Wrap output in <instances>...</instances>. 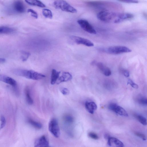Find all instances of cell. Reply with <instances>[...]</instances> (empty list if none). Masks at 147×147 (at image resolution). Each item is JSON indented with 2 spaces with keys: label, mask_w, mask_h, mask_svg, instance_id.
Segmentation results:
<instances>
[{
  "label": "cell",
  "mask_w": 147,
  "mask_h": 147,
  "mask_svg": "<svg viewBox=\"0 0 147 147\" xmlns=\"http://www.w3.org/2000/svg\"><path fill=\"white\" fill-rule=\"evenodd\" d=\"M5 59L3 58H0V63H3L5 62Z\"/></svg>",
  "instance_id": "cell-36"
},
{
  "label": "cell",
  "mask_w": 147,
  "mask_h": 147,
  "mask_svg": "<svg viewBox=\"0 0 147 147\" xmlns=\"http://www.w3.org/2000/svg\"><path fill=\"white\" fill-rule=\"evenodd\" d=\"M28 4L36 6L41 7H44L45 5L42 2L39 0H26Z\"/></svg>",
  "instance_id": "cell-19"
},
{
  "label": "cell",
  "mask_w": 147,
  "mask_h": 147,
  "mask_svg": "<svg viewBox=\"0 0 147 147\" xmlns=\"http://www.w3.org/2000/svg\"><path fill=\"white\" fill-rule=\"evenodd\" d=\"M28 12L30 13L32 16L35 18H37L38 17V14L34 10L31 9H28Z\"/></svg>",
  "instance_id": "cell-27"
},
{
  "label": "cell",
  "mask_w": 147,
  "mask_h": 147,
  "mask_svg": "<svg viewBox=\"0 0 147 147\" xmlns=\"http://www.w3.org/2000/svg\"><path fill=\"white\" fill-rule=\"evenodd\" d=\"M1 123L0 126V131L5 127L6 124L5 119L3 116H1Z\"/></svg>",
  "instance_id": "cell-30"
},
{
  "label": "cell",
  "mask_w": 147,
  "mask_h": 147,
  "mask_svg": "<svg viewBox=\"0 0 147 147\" xmlns=\"http://www.w3.org/2000/svg\"><path fill=\"white\" fill-rule=\"evenodd\" d=\"M135 135L139 137L144 140H146V136L143 134L138 132H136Z\"/></svg>",
  "instance_id": "cell-32"
},
{
  "label": "cell",
  "mask_w": 147,
  "mask_h": 147,
  "mask_svg": "<svg viewBox=\"0 0 147 147\" xmlns=\"http://www.w3.org/2000/svg\"><path fill=\"white\" fill-rule=\"evenodd\" d=\"M63 119L65 122L69 123H73L74 121V117L69 114L65 115L63 116Z\"/></svg>",
  "instance_id": "cell-23"
},
{
  "label": "cell",
  "mask_w": 147,
  "mask_h": 147,
  "mask_svg": "<svg viewBox=\"0 0 147 147\" xmlns=\"http://www.w3.org/2000/svg\"><path fill=\"white\" fill-rule=\"evenodd\" d=\"M60 73V72L58 71L55 69H52L51 78V84L53 85L56 83Z\"/></svg>",
  "instance_id": "cell-16"
},
{
  "label": "cell",
  "mask_w": 147,
  "mask_h": 147,
  "mask_svg": "<svg viewBox=\"0 0 147 147\" xmlns=\"http://www.w3.org/2000/svg\"><path fill=\"white\" fill-rule=\"evenodd\" d=\"M28 121L29 123L36 129H40L42 127V125L41 123L36 122L32 119H28Z\"/></svg>",
  "instance_id": "cell-20"
},
{
  "label": "cell",
  "mask_w": 147,
  "mask_h": 147,
  "mask_svg": "<svg viewBox=\"0 0 147 147\" xmlns=\"http://www.w3.org/2000/svg\"><path fill=\"white\" fill-rule=\"evenodd\" d=\"M30 55V53L28 52L25 51H22L21 53V58L23 61H26L28 59Z\"/></svg>",
  "instance_id": "cell-25"
},
{
  "label": "cell",
  "mask_w": 147,
  "mask_h": 147,
  "mask_svg": "<svg viewBox=\"0 0 147 147\" xmlns=\"http://www.w3.org/2000/svg\"><path fill=\"white\" fill-rule=\"evenodd\" d=\"M117 13L110 12L107 10H104L99 12L97 14V18L100 21L109 22L112 20H115Z\"/></svg>",
  "instance_id": "cell-3"
},
{
  "label": "cell",
  "mask_w": 147,
  "mask_h": 147,
  "mask_svg": "<svg viewBox=\"0 0 147 147\" xmlns=\"http://www.w3.org/2000/svg\"><path fill=\"white\" fill-rule=\"evenodd\" d=\"M77 22L81 27L84 31L92 34H96V31L93 26L86 20L80 19Z\"/></svg>",
  "instance_id": "cell-6"
},
{
  "label": "cell",
  "mask_w": 147,
  "mask_h": 147,
  "mask_svg": "<svg viewBox=\"0 0 147 147\" xmlns=\"http://www.w3.org/2000/svg\"><path fill=\"white\" fill-rule=\"evenodd\" d=\"M85 107L87 111L91 114L94 113L97 108L96 105L94 102H86Z\"/></svg>",
  "instance_id": "cell-15"
},
{
  "label": "cell",
  "mask_w": 147,
  "mask_h": 147,
  "mask_svg": "<svg viewBox=\"0 0 147 147\" xmlns=\"http://www.w3.org/2000/svg\"><path fill=\"white\" fill-rule=\"evenodd\" d=\"M119 1L127 3H137L138 2V1L136 0Z\"/></svg>",
  "instance_id": "cell-35"
},
{
  "label": "cell",
  "mask_w": 147,
  "mask_h": 147,
  "mask_svg": "<svg viewBox=\"0 0 147 147\" xmlns=\"http://www.w3.org/2000/svg\"><path fill=\"white\" fill-rule=\"evenodd\" d=\"M88 136L94 140H97L99 138L98 135L93 132H90L88 134Z\"/></svg>",
  "instance_id": "cell-29"
},
{
  "label": "cell",
  "mask_w": 147,
  "mask_h": 147,
  "mask_svg": "<svg viewBox=\"0 0 147 147\" xmlns=\"http://www.w3.org/2000/svg\"><path fill=\"white\" fill-rule=\"evenodd\" d=\"M72 78L71 75L68 72H63L61 76L59 78L56 83L59 84L61 83L68 81L71 80Z\"/></svg>",
  "instance_id": "cell-13"
},
{
  "label": "cell",
  "mask_w": 147,
  "mask_h": 147,
  "mask_svg": "<svg viewBox=\"0 0 147 147\" xmlns=\"http://www.w3.org/2000/svg\"><path fill=\"white\" fill-rule=\"evenodd\" d=\"M134 15L129 13H117V18L114 22L118 23L125 20L130 19L134 17Z\"/></svg>",
  "instance_id": "cell-11"
},
{
  "label": "cell",
  "mask_w": 147,
  "mask_h": 147,
  "mask_svg": "<svg viewBox=\"0 0 147 147\" xmlns=\"http://www.w3.org/2000/svg\"><path fill=\"white\" fill-rule=\"evenodd\" d=\"M71 39L78 45H82L87 47H92L94 43L90 40L80 37L72 35L70 36Z\"/></svg>",
  "instance_id": "cell-7"
},
{
  "label": "cell",
  "mask_w": 147,
  "mask_h": 147,
  "mask_svg": "<svg viewBox=\"0 0 147 147\" xmlns=\"http://www.w3.org/2000/svg\"><path fill=\"white\" fill-rule=\"evenodd\" d=\"M25 92L27 102L30 105L32 104L33 100L31 96L30 90L28 87H26L25 88Z\"/></svg>",
  "instance_id": "cell-18"
},
{
  "label": "cell",
  "mask_w": 147,
  "mask_h": 147,
  "mask_svg": "<svg viewBox=\"0 0 147 147\" xmlns=\"http://www.w3.org/2000/svg\"><path fill=\"white\" fill-rule=\"evenodd\" d=\"M49 129L51 134L55 137L58 138L60 135V130L57 120L52 119L49 124Z\"/></svg>",
  "instance_id": "cell-5"
},
{
  "label": "cell",
  "mask_w": 147,
  "mask_h": 147,
  "mask_svg": "<svg viewBox=\"0 0 147 147\" xmlns=\"http://www.w3.org/2000/svg\"><path fill=\"white\" fill-rule=\"evenodd\" d=\"M96 65L102 73L105 76H109L111 75V72L110 69L102 63H98Z\"/></svg>",
  "instance_id": "cell-14"
},
{
  "label": "cell",
  "mask_w": 147,
  "mask_h": 147,
  "mask_svg": "<svg viewBox=\"0 0 147 147\" xmlns=\"http://www.w3.org/2000/svg\"><path fill=\"white\" fill-rule=\"evenodd\" d=\"M53 5L56 8L60 9L63 11L73 13L77 12L76 9L65 1H55L53 2Z\"/></svg>",
  "instance_id": "cell-2"
},
{
  "label": "cell",
  "mask_w": 147,
  "mask_h": 147,
  "mask_svg": "<svg viewBox=\"0 0 147 147\" xmlns=\"http://www.w3.org/2000/svg\"><path fill=\"white\" fill-rule=\"evenodd\" d=\"M106 51L110 54H119L131 52V50L127 47L121 46H111L108 48Z\"/></svg>",
  "instance_id": "cell-4"
},
{
  "label": "cell",
  "mask_w": 147,
  "mask_h": 147,
  "mask_svg": "<svg viewBox=\"0 0 147 147\" xmlns=\"http://www.w3.org/2000/svg\"><path fill=\"white\" fill-rule=\"evenodd\" d=\"M60 91L64 95H67L69 93V90L66 88H61Z\"/></svg>",
  "instance_id": "cell-33"
},
{
  "label": "cell",
  "mask_w": 147,
  "mask_h": 147,
  "mask_svg": "<svg viewBox=\"0 0 147 147\" xmlns=\"http://www.w3.org/2000/svg\"><path fill=\"white\" fill-rule=\"evenodd\" d=\"M127 84H129L132 87L135 89H138V85L135 83L132 80L129 79L127 82Z\"/></svg>",
  "instance_id": "cell-28"
},
{
  "label": "cell",
  "mask_w": 147,
  "mask_h": 147,
  "mask_svg": "<svg viewBox=\"0 0 147 147\" xmlns=\"http://www.w3.org/2000/svg\"><path fill=\"white\" fill-rule=\"evenodd\" d=\"M43 16L46 18L52 19L53 15L51 11L48 9H44L42 10Z\"/></svg>",
  "instance_id": "cell-21"
},
{
  "label": "cell",
  "mask_w": 147,
  "mask_h": 147,
  "mask_svg": "<svg viewBox=\"0 0 147 147\" xmlns=\"http://www.w3.org/2000/svg\"><path fill=\"white\" fill-rule=\"evenodd\" d=\"M13 72L16 75L34 80H41L45 77L44 75L33 70L16 69Z\"/></svg>",
  "instance_id": "cell-1"
},
{
  "label": "cell",
  "mask_w": 147,
  "mask_h": 147,
  "mask_svg": "<svg viewBox=\"0 0 147 147\" xmlns=\"http://www.w3.org/2000/svg\"><path fill=\"white\" fill-rule=\"evenodd\" d=\"M34 147H50L49 141L45 136H42L37 139L34 143Z\"/></svg>",
  "instance_id": "cell-8"
},
{
  "label": "cell",
  "mask_w": 147,
  "mask_h": 147,
  "mask_svg": "<svg viewBox=\"0 0 147 147\" xmlns=\"http://www.w3.org/2000/svg\"><path fill=\"white\" fill-rule=\"evenodd\" d=\"M117 105L115 103H111L109 105L108 108L110 110L114 112L115 108Z\"/></svg>",
  "instance_id": "cell-31"
},
{
  "label": "cell",
  "mask_w": 147,
  "mask_h": 147,
  "mask_svg": "<svg viewBox=\"0 0 147 147\" xmlns=\"http://www.w3.org/2000/svg\"><path fill=\"white\" fill-rule=\"evenodd\" d=\"M137 101L138 102L142 105L145 106L147 105V99L144 97L142 96L139 97L137 99Z\"/></svg>",
  "instance_id": "cell-26"
},
{
  "label": "cell",
  "mask_w": 147,
  "mask_h": 147,
  "mask_svg": "<svg viewBox=\"0 0 147 147\" xmlns=\"http://www.w3.org/2000/svg\"><path fill=\"white\" fill-rule=\"evenodd\" d=\"M114 112L121 116L125 117L128 116V113L122 107L118 105L115 108Z\"/></svg>",
  "instance_id": "cell-17"
},
{
  "label": "cell",
  "mask_w": 147,
  "mask_h": 147,
  "mask_svg": "<svg viewBox=\"0 0 147 147\" xmlns=\"http://www.w3.org/2000/svg\"><path fill=\"white\" fill-rule=\"evenodd\" d=\"M13 31V29L10 27L6 26L0 27V34L10 33Z\"/></svg>",
  "instance_id": "cell-22"
},
{
  "label": "cell",
  "mask_w": 147,
  "mask_h": 147,
  "mask_svg": "<svg viewBox=\"0 0 147 147\" xmlns=\"http://www.w3.org/2000/svg\"><path fill=\"white\" fill-rule=\"evenodd\" d=\"M107 143L111 147H124L123 144L118 139L113 137H109L107 139Z\"/></svg>",
  "instance_id": "cell-9"
},
{
  "label": "cell",
  "mask_w": 147,
  "mask_h": 147,
  "mask_svg": "<svg viewBox=\"0 0 147 147\" xmlns=\"http://www.w3.org/2000/svg\"><path fill=\"white\" fill-rule=\"evenodd\" d=\"M0 70H1V69H0Z\"/></svg>",
  "instance_id": "cell-37"
},
{
  "label": "cell",
  "mask_w": 147,
  "mask_h": 147,
  "mask_svg": "<svg viewBox=\"0 0 147 147\" xmlns=\"http://www.w3.org/2000/svg\"><path fill=\"white\" fill-rule=\"evenodd\" d=\"M13 9L17 12L22 13L25 11V7L24 3L21 1H15L13 4Z\"/></svg>",
  "instance_id": "cell-10"
},
{
  "label": "cell",
  "mask_w": 147,
  "mask_h": 147,
  "mask_svg": "<svg viewBox=\"0 0 147 147\" xmlns=\"http://www.w3.org/2000/svg\"><path fill=\"white\" fill-rule=\"evenodd\" d=\"M0 81L10 85L14 88L16 87L17 84L16 81L10 77L0 74Z\"/></svg>",
  "instance_id": "cell-12"
},
{
  "label": "cell",
  "mask_w": 147,
  "mask_h": 147,
  "mask_svg": "<svg viewBox=\"0 0 147 147\" xmlns=\"http://www.w3.org/2000/svg\"><path fill=\"white\" fill-rule=\"evenodd\" d=\"M136 116L138 120L142 124L144 125H147L146 119L145 117L141 115H137Z\"/></svg>",
  "instance_id": "cell-24"
},
{
  "label": "cell",
  "mask_w": 147,
  "mask_h": 147,
  "mask_svg": "<svg viewBox=\"0 0 147 147\" xmlns=\"http://www.w3.org/2000/svg\"><path fill=\"white\" fill-rule=\"evenodd\" d=\"M122 73L123 75L126 77H128L129 75V71L126 69H123L122 70Z\"/></svg>",
  "instance_id": "cell-34"
}]
</instances>
